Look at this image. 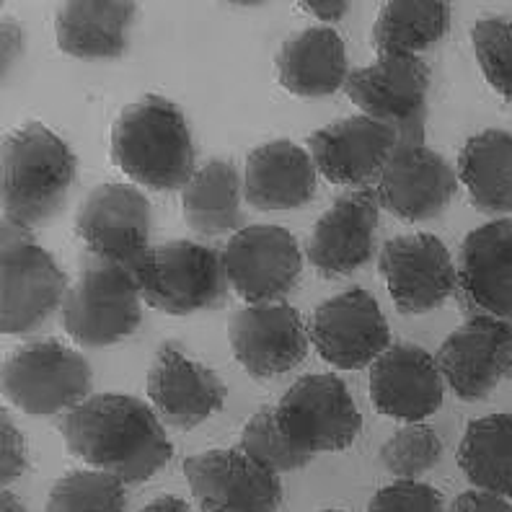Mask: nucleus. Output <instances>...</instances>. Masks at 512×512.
I'll use <instances>...</instances> for the list:
<instances>
[{"instance_id":"nucleus-1","label":"nucleus","mask_w":512,"mask_h":512,"mask_svg":"<svg viewBox=\"0 0 512 512\" xmlns=\"http://www.w3.org/2000/svg\"><path fill=\"white\" fill-rule=\"evenodd\" d=\"M65 445L88 469L143 484L171 461L174 445L153 406L127 394H99L57 419Z\"/></svg>"},{"instance_id":"nucleus-2","label":"nucleus","mask_w":512,"mask_h":512,"mask_svg":"<svg viewBox=\"0 0 512 512\" xmlns=\"http://www.w3.org/2000/svg\"><path fill=\"white\" fill-rule=\"evenodd\" d=\"M112 161L130 182L153 192H182L200 169L187 117L156 94L122 109L112 127Z\"/></svg>"},{"instance_id":"nucleus-3","label":"nucleus","mask_w":512,"mask_h":512,"mask_svg":"<svg viewBox=\"0 0 512 512\" xmlns=\"http://www.w3.org/2000/svg\"><path fill=\"white\" fill-rule=\"evenodd\" d=\"M78 161L50 127L29 122L3 143V220L34 231L68 200Z\"/></svg>"},{"instance_id":"nucleus-4","label":"nucleus","mask_w":512,"mask_h":512,"mask_svg":"<svg viewBox=\"0 0 512 512\" xmlns=\"http://www.w3.org/2000/svg\"><path fill=\"white\" fill-rule=\"evenodd\" d=\"M68 277L32 231L0 223V329L8 337H29L63 311Z\"/></svg>"},{"instance_id":"nucleus-5","label":"nucleus","mask_w":512,"mask_h":512,"mask_svg":"<svg viewBox=\"0 0 512 512\" xmlns=\"http://www.w3.org/2000/svg\"><path fill=\"white\" fill-rule=\"evenodd\" d=\"M143 295L132 269L86 256L63 303V326L81 347L125 342L143 321Z\"/></svg>"},{"instance_id":"nucleus-6","label":"nucleus","mask_w":512,"mask_h":512,"mask_svg":"<svg viewBox=\"0 0 512 512\" xmlns=\"http://www.w3.org/2000/svg\"><path fill=\"white\" fill-rule=\"evenodd\" d=\"M94 370L78 350L55 339L29 342L3 368V396L19 412L37 419L63 417L91 399Z\"/></svg>"},{"instance_id":"nucleus-7","label":"nucleus","mask_w":512,"mask_h":512,"mask_svg":"<svg viewBox=\"0 0 512 512\" xmlns=\"http://www.w3.org/2000/svg\"><path fill=\"white\" fill-rule=\"evenodd\" d=\"M143 303L169 316H194L223 300L225 280L220 251L197 241H166L150 246L132 267Z\"/></svg>"},{"instance_id":"nucleus-8","label":"nucleus","mask_w":512,"mask_h":512,"mask_svg":"<svg viewBox=\"0 0 512 512\" xmlns=\"http://www.w3.org/2000/svg\"><path fill=\"white\" fill-rule=\"evenodd\" d=\"M432 70L419 55H378L352 70L344 94L360 114L399 132L401 145H425Z\"/></svg>"},{"instance_id":"nucleus-9","label":"nucleus","mask_w":512,"mask_h":512,"mask_svg":"<svg viewBox=\"0 0 512 512\" xmlns=\"http://www.w3.org/2000/svg\"><path fill=\"white\" fill-rule=\"evenodd\" d=\"M275 412L290 443L313 458L352 448L363 430V417L350 388L331 373L298 378L285 391Z\"/></svg>"},{"instance_id":"nucleus-10","label":"nucleus","mask_w":512,"mask_h":512,"mask_svg":"<svg viewBox=\"0 0 512 512\" xmlns=\"http://www.w3.org/2000/svg\"><path fill=\"white\" fill-rule=\"evenodd\" d=\"M228 288L246 306L282 303L303 272V254L293 233L282 225H246L220 251Z\"/></svg>"},{"instance_id":"nucleus-11","label":"nucleus","mask_w":512,"mask_h":512,"mask_svg":"<svg viewBox=\"0 0 512 512\" xmlns=\"http://www.w3.org/2000/svg\"><path fill=\"white\" fill-rule=\"evenodd\" d=\"M308 337L321 360L337 370L373 368L391 350L386 316L365 288L324 300L313 311Z\"/></svg>"},{"instance_id":"nucleus-12","label":"nucleus","mask_w":512,"mask_h":512,"mask_svg":"<svg viewBox=\"0 0 512 512\" xmlns=\"http://www.w3.org/2000/svg\"><path fill=\"white\" fill-rule=\"evenodd\" d=\"M378 269L394 306L406 316L435 311L458 290V264L432 233H406L386 241Z\"/></svg>"},{"instance_id":"nucleus-13","label":"nucleus","mask_w":512,"mask_h":512,"mask_svg":"<svg viewBox=\"0 0 512 512\" xmlns=\"http://www.w3.org/2000/svg\"><path fill=\"white\" fill-rule=\"evenodd\" d=\"M153 213L150 202L130 184H99L75 213V233L88 256L132 269L148 254Z\"/></svg>"},{"instance_id":"nucleus-14","label":"nucleus","mask_w":512,"mask_h":512,"mask_svg":"<svg viewBox=\"0 0 512 512\" xmlns=\"http://www.w3.org/2000/svg\"><path fill=\"white\" fill-rule=\"evenodd\" d=\"M184 476L202 512H277L280 476L241 448H215L184 461Z\"/></svg>"},{"instance_id":"nucleus-15","label":"nucleus","mask_w":512,"mask_h":512,"mask_svg":"<svg viewBox=\"0 0 512 512\" xmlns=\"http://www.w3.org/2000/svg\"><path fill=\"white\" fill-rule=\"evenodd\" d=\"M438 368L445 386L461 401H484L512 378V324L494 316H471L440 344Z\"/></svg>"},{"instance_id":"nucleus-16","label":"nucleus","mask_w":512,"mask_h":512,"mask_svg":"<svg viewBox=\"0 0 512 512\" xmlns=\"http://www.w3.org/2000/svg\"><path fill=\"white\" fill-rule=\"evenodd\" d=\"M228 339L236 363L256 381H275L298 368L306 360L311 342L298 308L288 303L238 308Z\"/></svg>"},{"instance_id":"nucleus-17","label":"nucleus","mask_w":512,"mask_h":512,"mask_svg":"<svg viewBox=\"0 0 512 512\" xmlns=\"http://www.w3.org/2000/svg\"><path fill=\"white\" fill-rule=\"evenodd\" d=\"M316 169L339 187H370L378 184L391 158L399 153V132L383 122L355 114L321 127L308 138Z\"/></svg>"},{"instance_id":"nucleus-18","label":"nucleus","mask_w":512,"mask_h":512,"mask_svg":"<svg viewBox=\"0 0 512 512\" xmlns=\"http://www.w3.org/2000/svg\"><path fill=\"white\" fill-rule=\"evenodd\" d=\"M153 412L166 427L194 430L223 409L225 383L207 365L184 355L176 344L158 347L145 381Z\"/></svg>"},{"instance_id":"nucleus-19","label":"nucleus","mask_w":512,"mask_h":512,"mask_svg":"<svg viewBox=\"0 0 512 512\" xmlns=\"http://www.w3.org/2000/svg\"><path fill=\"white\" fill-rule=\"evenodd\" d=\"M381 202L373 189H352L316 220L306 256L316 275L326 280L347 277L373 259Z\"/></svg>"},{"instance_id":"nucleus-20","label":"nucleus","mask_w":512,"mask_h":512,"mask_svg":"<svg viewBox=\"0 0 512 512\" xmlns=\"http://www.w3.org/2000/svg\"><path fill=\"white\" fill-rule=\"evenodd\" d=\"M458 171L427 145L401 148L373 187L383 210L409 223H425L448 210L458 192Z\"/></svg>"},{"instance_id":"nucleus-21","label":"nucleus","mask_w":512,"mask_h":512,"mask_svg":"<svg viewBox=\"0 0 512 512\" xmlns=\"http://www.w3.org/2000/svg\"><path fill=\"white\" fill-rule=\"evenodd\" d=\"M368 386L375 409L404 425L425 422L445 399L438 360L417 344H391V350L370 368Z\"/></svg>"},{"instance_id":"nucleus-22","label":"nucleus","mask_w":512,"mask_h":512,"mask_svg":"<svg viewBox=\"0 0 512 512\" xmlns=\"http://www.w3.org/2000/svg\"><path fill=\"white\" fill-rule=\"evenodd\" d=\"M458 290L476 311L512 321V220H492L463 238Z\"/></svg>"},{"instance_id":"nucleus-23","label":"nucleus","mask_w":512,"mask_h":512,"mask_svg":"<svg viewBox=\"0 0 512 512\" xmlns=\"http://www.w3.org/2000/svg\"><path fill=\"white\" fill-rule=\"evenodd\" d=\"M316 163L293 140H269L246 158L244 200L259 213L300 210L316 197Z\"/></svg>"},{"instance_id":"nucleus-24","label":"nucleus","mask_w":512,"mask_h":512,"mask_svg":"<svg viewBox=\"0 0 512 512\" xmlns=\"http://www.w3.org/2000/svg\"><path fill=\"white\" fill-rule=\"evenodd\" d=\"M347 47L337 29L308 26L285 39L277 52V81L300 99H324L347 86Z\"/></svg>"},{"instance_id":"nucleus-25","label":"nucleus","mask_w":512,"mask_h":512,"mask_svg":"<svg viewBox=\"0 0 512 512\" xmlns=\"http://www.w3.org/2000/svg\"><path fill=\"white\" fill-rule=\"evenodd\" d=\"M135 3L70 0L55 13L57 50L78 60H117L127 52Z\"/></svg>"},{"instance_id":"nucleus-26","label":"nucleus","mask_w":512,"mask_h":512,"mask_svg":"<svg viewBox=\"0 0 512 512\" xmlns=\"http://www.w3.org/2000/svg\"><path fill=\"white\" fill-rule=\"evenodd\" d=\"M244 179L233 161L210 158L182 189V215L197 236H236L244 225Z\"/></svg>"},{"instance_id":"nucleus-27","label":"nucleus","mask_w":512,"mask_h":512,"mask_svg":"<svg viewBox=\"0 0 512 512\" xmlns=\"http://www.w3.org/2000/svg\"><path fill=\"white\" fill-rule=\"evenodd\" d=\"M458 182L481 213H512V135L484 130L458 153Z\"/></svg>"},{"instance_id":"nucleus-28","label":"nucleus","mask_w":512,"mask_h":512,"mask_svg":"<svg viewBox=\"0 0 512 512\" xmlns=\"http://www.w3.org/2000/svg\"><path fill=\"white\" fill-rule=\"evenodd\" d=\"M458 466L474 489L512 500V414L474 419L458 445Z\"/></svg>"},{"instance_id":"nucleus-29","label":"nucleus","mask_w":512,"mask_h":512,"mask_svg":"<svg viewBox=\"0 0 512 512\" xmlns=\"http://www.w3.org/2000/svg\"><path fill=\"white\" fill-rule=\"evenodd\" d=\"M448 3L391 0L381 6L373 26V47L378 55H419L448 34Z\"/></svg>"},{"instance_id":"nucleus-30","label":"nucleus","mask_w":512,"mask_h":512,"mask_svg":"<svg viewBox=\"0 0 512 512\" xmlns=\"http://www.w3.org/2000/svg\"><path fill=\"white\" fill-rule=\"evenodd\" d=\"M44 512H127V484L96 469H73L55 481Z\"/></svg>"},{"instance_id":"nucleus-31","label":"nucleus","mask_w":512,"mask_h":512,"mask_svg":"<svg viewBox=\"0 0 512 512\" xmlns=\"http://www.w3.org/2000/svg\"><path fill=\"white\" fill-rule=\"evenodd\" d=\"M238 448L277 476L306 469L308 463L313 461V456H308L306 450H300L298 445L290 443L288 435L282 432L275 406H262L246 422L244 430H241V445Z\"/></svg>"},{"instance_id":"nucleus-32","label":"nucleus","mask_w":512,"mask_h":512,"mask_svg":"<svg viewBox=\"0 0 512 512\" xmlns=\"http://www.w3.org/2000/svg\"><path fill=\"white\" fill-rule=\"evenodd\" d=\"M443 458V440L430 425H404L381 448L383 469L396 481H419Z\"/></svg>"},{"instance_id":"nucleus-33","label":"nucleus","mask_w":512,"mask_h":512,"mask_svg":"<svg viewBox=\"0 0 512 512\" xmlns=\"http://www.w3.org/2000/svg\"><path fill=\"white\" fill-rule=\"evenodd\" d=\"M471 47L489 86L502 99L512 101V19L484 16L476 21Z\"/></svg>"},{"instance_id":"nucleus-34","label":"nucleus","mask_w":512,"mask_h":512,"mask_svg":"<svg viewBox=\"0 0 512 512\" xmlns=\"http://www.w3.org/2000/svg\"><path fill=\"white\" fill-rule=\"evenodd\" d=\"M368 512H445L443 494L425 481H391L375 492Z\"/></svg>"},{"instance_id":"nucleus-35","label":"nucleus","mask_w":512,"mask_h":512,"mask_svg":"<svg viewBox=\"0 0 512 512\" xmlns=\"http://www.w3.org/2000/svg\"><path fill=\"white\" fill-rule=\"evenodd\" d=\"M29 469V450L21 430L13 425L11 412H0V487L8 489Z\"/></svg>"},{"instance_id":"nucleus-36","label":"nucleus","mask_w":512,"mask_h":512,"mask_svg":"<svg viewBox=\"0 0 512 512\" xmlns=\"http://www.w3.org/2000/svg\"><path fill=\"white\" fill-rule=\"evenodd\" d=\"M26 50V34L13 19L0 21V75L8 81L13 65L19 63Z\"/></svg>"},{"instance_id":"nucleus-37","label":"nucleus","mask_w":512,"mask_h":512,"mask_svg":"<svg viewBox=\"0 0 512 512\" xmlns=\"http://www.w3.org/2000/svg\"><path fill=\"white\" fill-rule=\"evenodd\" d=\"M450 512H512V505L500 494L484 492V489H469V492L458 494Z\"/></svg>"},{"instance_id":"nucleus-38","label":"nucleus","mask_w":512,"mask_h":512,"mask_svg":"<svg viewBox=\"0 0 512 512\" xmlns=\"http://www.w3.org/2000/svg\"><path fill=\"white\" fill-rule=\"evenodd\" d=\"M298 8L313 19L324 21V26H331L334 21H342L344 13L350 11L347 0H313V3H298Z\"/></svg>"},{"instance_id":"nucleus-39","label":"nucleus","mask_w":512,"mask_h":512,"mask_svg":"<svg viewBox=\"0 0 512 512\" xmlns=\"http://www.w3.org/2000/svg\"><path fill=\"white\" fill-rule=\"evenodd\" d=\"M140 512H189V505L182 497H174V494H166V497H158L150 505H145Z\"/></svg>"},{"instance_id":"nucleus-40","label":"nucleus","mask_w":512,"mask_h":512,"mask_svg":"<svg viewBox=\"0 0 512 512\" xmlns=\"http://www.w3.org/2000/svg\"><path fill=\"white\" fill-rule=\"evenodd\" d=\"M0 512H29L24 507V502L11 492V489H3L0 492Z\"/></svg>"},{"instance_id":"nucleus-41","label":"nucleus","mask_w":512,"mask_h":512,"mask_svg":"<svg viewBox=\"0 0 512 512\" xmlns=\"http://www.w3.org/2000/svg\"><path fill=\"white\" fill-rule=\"evenodd\" d=\"M321 512H344V510H321Z\"/></svg>"}]
</instances>
